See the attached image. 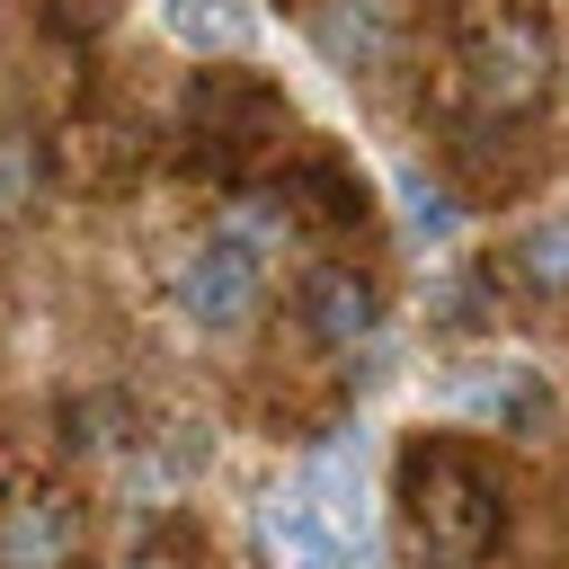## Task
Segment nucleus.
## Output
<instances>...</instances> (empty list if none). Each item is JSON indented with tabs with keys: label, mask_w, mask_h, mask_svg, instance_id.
Segmentation results:
<instances>
[{
	"label": "nucleus",
	"mask_w": 569,
	"mask_h": 569,
	"mask_svg": "<svg viewBox=\"0 0 569 569\" xmlns=\"http://www.w3.org/2000/svg\"><path fill=\"white\" fill-rule=\"evenodd\" d=\"M293 489H302L347 542H365V525H373V516H365V427H356V418H329V427L302 445Z\"/></svg>",
	"instance_id": "nucleus-7"
},
{
	"label": "nucleus",
	"mask_w": 569,
	"mask_h": 569,
	"mask_svg": "<svg viewBox=\"0 0 569 569\" xmlns=\"http://www.w3.org/2000/svg\"><path fill=\"white\" fill-rule=\"evenodd\" d=\"M560 80V53H551V27L533 9H498L462 36V89H471V116L480 124H525Z\"/></svg>",
	"instance_id": "nucleus-3"
},
{
	"label": "nucleus",
	"mask_w": 569,
	"mask_h": 569,
	"mask_svg": "<svg viewBox=\"0 0 569 569\" xmlns=\"http://www.w3.org/2000/svg\"><path fill=\"white\" fill-rule=\"evenodd\" d=\"M489 311H498V267L445 276V293H436V329H471V320H489Z\"/></svg>",
	"instance_id": "nucleus-16"
},
{
	"label": "nucleus",
	"mask_w": 569,
	"mask_h": 569,
	"mask_svg": "<svg viewBox=\"0 0 569 569\" xmlns=\"http://www.w3.org/2000/svg\"><path fill=\"white\" fill-rule=\"evenodd\" d=\"M107 569H204V551H196V533H187V516H169V507H151V525H142V542H133V551H116Z\"/></svg>",
	"instance_id": "nucleus-15"
},
{
	"label": "nucleus",
	"mask_w": 569,
	"mask_h": 569,
	"mask_svg": "<svg viewBox=\"0 0 569 569\" xmlns=\"http://www.w3.org/2000/svg\"><path fill=\"white\" fill-rule=\"evenodd\" d=\"M391 187H400V213H409V240H418V249H445V240L462 231V196H453L445 178H427V169H400Z\"/></svg>",
	"instance_id": "nucleus-14"
},
{
	"label": "nucleus",
	"mask_w": 569,
	"mask_h": 569,
	"mask_svg": "<svg viewBox=\"0 0 569 569\" xmlns=\"http://www.w3.org/2000/svg\"><path fill=\"white\" fill-rule=\"evenodd\" d=\"M391 560L400 569H489L516 525L507 462L462 427H418L391 453Z\"/></svg>",
	"instance_id": "nucleus-1"
},
{
	"label": "nucleus",
	"mask_w": 569,
	"mask_h": 569,
	"mask_svg": "<svg viewBox=\"0 0 569 569\" xmlns=\"http://www.w3.org/2000/svg\"><path fill=\"white\" fill-rule=\"evenodd\" d=\"M311 44L347 80H382L400 62V0H311Z\"/></svg>",
	"instance_id": "nucleus-8"
},
{
	"label": "nucleus",
	"mask_w": 569,
	"mask_h": 569,
	"mask_svg": "<svg viewBox=\"0 0 569 569\" xmlns=\"http://www.w3.org/2000/svg\"><path fill=\"white\" fill-rule=\"evenodd\" d=\"M53 196V160L27 124H0V222H36Z\"/></svg>",
	"instance_id": "nucleus-13"
},
{
	"label": "nucleus",
	"mask_w": 569,
	"mask_h": 569,
	"mask_svg": "<svg viewBox=\"0 0 569 569\" xmlns=\"http://www.w3.org/2000/svg\"><path fill=\"white\" fill-rule=\"evenodd\" d=\"M382 311H391L382 276L356 267V258H311L293 276V293H284V320H293V338L311 356H365L382 338Z\"/></svg>",
	"instance_id": "nucleus-5"
},
{
	"label": "nucleus",
	"mask_w": 569,
	"mask_h": 569,
	"mask_svg": "<svg viewBox=\"0 0 569 569\" xmlns=\"http://www.w3.org/2000/svg\"><path fill=\"white\" fill-rule=\"evenodd\" d=\"M267 302H276V249L249 231V222H213V231H196L187 240V258L169 267V311L204 338V347H231V338H249L258 320H267Z\"/></svg>",
	"instance_id": "nucleus-2"
},
{
	"label": "nucleus",
	"mask_w": 569,
	"mask_h": 569,
	"mask_svg": "<svg viewBox=\"0 0 569 569\" xmlns=\"http://www.w3.org/2000/svg\"><path fill=\"white\" fill-rule=\"evenodd\" d=\"M507 284L525 302H569V213H533L507 240Z\"/></svg>",
	"instance_id": "nucleus-11"
},
{
	"label": "nucleus",
	"mask_w": 569,
	"mask_h": 569,
	"mask_svg": "<svg viewBox=\"0 0 569 569\" xmlns=\"http://www.w3.org/2000/svg\"><path fill=\"white\" fill-rule=\"evenodd\" d=\"M445 400L462 409V427H507V436H551V418H560L551 382L516 356H480L471 373L445 382Z\"/></svg>",
	"instance_id": "nucleus-6"
},
{
	"label": "nucleus",
	"mask_w": 569,
	"mask_h": 569,
	"mask_svg": "<svg viewBox=\"0 0 569 569\" xmlns=\"http://www.w3.org/2000/svg\"><path fill=\"white\" fill-rule=\"evenodd\" d=\"M89 489L71 471H27L0 489V569H89Z\"/></svg>",
	"instance_id": "nucleus-4"
},
{
	"label": "nucleus",
	"mask_w": 569,
	"mask_h": 569,
	"mask_svg": "<svg viewBox=\"0 0 569 569\" xmlns=\"http://www.w3.org/2000/svg\"><path fill=\"white\" fill-rule=\"evenodd\" d=\"M160 27L187 53H249L258 44V0H160Z\"/></svg>",
	"instance_id": "nucleus-12"
},
{
	"label": "nucleus",
	"mask_w": 569,
	"mask_h": 569,
	"mask_svg": "<svg viewBox=\"0 0 569 569\" xmlns=\"http://www.w3.org/2000/svg\"><path fill=\"white\" fill-rule=\"evenodd\" d=\"M258 542H267V569H365V560H356L365 542H347L302 489L258 498Z\"/></svg>",
	"instance_id": "nucleus-9"
},
{
	"label": "nucleus",
	"mask_w": 569,
	"mask_h": 569,
	"mask_svg": "<svg viewBox=\"0 0 569 569\" xmlns=\"http://www.w3.org/2000/svg\"><path fill=\"white\" fill-rule=\"evenodd\" d=\"M276 196L293 204V213H311V222H329V231H365V213H373V196H365V178L338 160V151H311L302 169H284L276 178Z\"/></svg>",
	"instance_id": "nucleus-10"
}]
</instances>
